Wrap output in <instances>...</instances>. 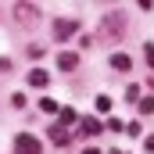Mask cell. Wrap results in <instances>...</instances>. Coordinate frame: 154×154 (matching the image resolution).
Segmentation results:
<instances>
[{"label":"cell","mask_w":154,"mask_h":154,"mask_svg":"<svg viewBox=\"0 0 154 154\" xmlns=\"http://www.w3.org/2000/svg\"><path fill=\"white\" fill-rule=\"evenodd\" d=\"M75 65H79V57L72 54V50H65V54H57V68H61V72H72Z\"/></svg>","instance_id":"5"},{"label":"cell","mask_w":154,"mask_h":154,"mask_svg":"<svg viewBox=\"0 0 154 154\" xmlns=\"http://www.w3.org/2000/svg\"><path fill=\"white\" fill-rule=\"evenodd\" d=\"M143 151H151V154H154V136H147V140H143Z\"/></svg>","instance_id":"16"},{"label":"cell","mask_w":154,"mask_h":154,"mask_svg":"<svg viewBox=\"0 0 154 154\" xmlns=\"http://www.w3.org/2000/svg\"><path fill=\"white\" fill-rule=\"evenodd\" d=\"M143 54H147V65L154 68V43H143Z\"/></svg>","instance_id":"15"},{"label":"cell","mask_w":154,"mask_h":154,"mask_svg":"<svg viewBox=\"0 0 154 154\" xmlns=\"http://www.w3.org/2000/svg\"><path fill=\"white\" fill-rule=\"evenodd\" d=\"M14 14H18V22H29V25H32V22H36V7H29V4H14Z\"/></svg>","instance_id":"4"},{"label":"cell","mask_w":154,"mask_h":154,"mask_svg":"<svg viewBox=\"0 0 154 154\" xmlns=\"http://www.w3.org/2000/svg\"><path fill=\"white\" fill-rule=\"evenodd\" d=\"M100 129H104V125H100L97 118H86V122H82V136H97Z\"/></svg>","instance_id":"10"},{"label":"cell","mask_w":154,"mask_h":154,"mask_svg":"<svg viewBox=\"0 0 154 154\" xmlns=\"http://www.w3.org/2000/svg\"><path fill=\"white\" fill-rule=\"evenodd\" d=\"M82 154H100V151H97V147H86V151H82Z\"/></svg>","instance_id":"17"},{"label":"cell","mask_w":154,"mask_h":154,"mask_svg":"<svg viewBox=\"0 0 154 154\" xmlns=\"http://www.w3.org/2000/svg\"><path fill=\"white\" fill-rule=\"evenodd\" d=\"M125 97H129V100H136V104H140V86H125Z\"/></svg>","instance_id":"14"},{"label":"cell","mask_w":154,"mask_h":154,"mask_svg":"<svg viewBox=\"0 0 154 154\" xmlns=\"http://www.w3.org/2000/svg\"><path fill=\"white\" fill-rule=\"evenodd\" d=\"M39 111H47V115H61V108H57L54 97H43V100H39Z\"/></svg>","instance_id":"9"},{"label":"cell","mask_w":154,"mask_h":154,"mask_svg":"<svg viewBox=\"0 0 154 154\" xmlns=\"http://www.w3.org/2000/svg\"><path fill=\"white\" fill-rule=\"evenodd\" d=\"M97 111H100V115H108V111H111V97H104V93H100V97H97Z\"/></svg>","instance_id":"12"},{"label":"cell","mask_w":154,"mask_h":154,"mask_svg":"<svg viewBox=\"0 0 154 154\" xmlns=\"http://www.w3.org/2000/svg\"><path fill=\"white\" fill-rule=\"evenodd\" d=\"M122 25H125V18H122V14H108V18H104L108 36H122Z\"/></svg>","instance_id":"3"},{"label":"cell","mask_w":154,"mask_h":154,"mask_svg":"<svg viewBox=\"0 0 154 154\" xmlns=\"http://www.w3.org/2000/svg\"><path fill=\"white\" fill-rule=\"evenodd\" d=\"M29 82H32V86H47V82H50V75H47L43 68H32V72H29Z\"/></svg>","instance_id":"8"},{"label":"cell","mask_w":154,"mask_h":154,"mask_svg":"<svg viewBox=\"0 0 154 154\" xmlns=\"http://www.w3.org/2000/svg\"><path fill=\"white\" fill-rule=\"evenodd\" d=\"M140 111L151 115V111H154V97H140Z\"/></svg>","instance_id":"13"},{"label":"cell","mask_w":154,"mask_h":154,"mask_svg":"<svg viewBox=\"0 0 154 154\" xmlns=\"http://www.w3.org/2000/svg\"><path fill=\"white\" fill-rule=\"evenodd\" d=\"M57 122H61V125H72V122H75V111H72V108H61Z\"/></svg>","instance_id":"11"},{"label":"cell","mask_w":154,"mask_h":154,"mask_svg":"<svg viewBox=\"0 0 154 154\" xmlns=\"http://www.w3.org/2000/svg\"><path fill=\"white\" fill-rule=\"evenodd\" d=\"M111 65H115L118 72H129V68H133V57H129V54H111Z\"/></svg>","instance_id":"7"},{"label":"cell","mask_w":154,"mask_h":154,"mask_svg":"<svg viewBox=\"0 0 154 154\" xmlns=\"http://www.w3.org/2000/svg\"><path fill=\"white\" fill-rule=\"evenodd\" d=\"M50 140H54L57 147H65V143H68V133H65V125H61V122H54V125H50Z\"/></svg>","instance_id":"6"},{"label":"cell","mask_w":154,"mask_h":154,"mask_svg":"<svg viewBox=\"0 0 154 154\" xmlns=\"http://www.w3.org/2000/svg\"><path fill=\"white\" fill-rule=\"evenodd\" d=\"M75 29H79L75 18H57V22H54V36H57V39H68Z\"/></svg>","instance_id":"2"},{"label":"cell","mask_w":154,"mask_h":154,"mask_svg":"<svg viewBox=\"0 0 154 154\" xmlns=\"http://www.w3.org/2000/svg\"><path fill=\"white\" fill-rule=\"evenodd\" d=\"M14 151L18 154H43V147H39L36 136H29V133H18L14 136Z\"/></svg>","instance_id":"1"}]
</instances>
